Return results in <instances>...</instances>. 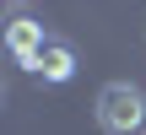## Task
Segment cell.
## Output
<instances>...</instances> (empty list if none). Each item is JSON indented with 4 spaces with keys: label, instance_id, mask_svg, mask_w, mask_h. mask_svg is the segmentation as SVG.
Listing matches in <instances>:
<instances>
[{
    "label": "cell",
    "instance_id": "obj_4",
    "mask_svg": "<svg viewBox=\"0 0 146 135\" xmlns=\"http://www.w3.org/2000/svg\"><path fill=\"white\" fill-rule=\"evenodd\" d=\"M0 97H5V87H0Z\"/></svg>",
    "mask_w": 146,
    "mask_h": 135
},
{
    "label": "cell",
    "instance_id": "obj_2",
    "mask_svg": "<svg viewBox=\"0 0 146 135\" xmlns=\"http://www.w3.org/2000/svg\"><path fill=\"white\" fill-rule=\"evenodd\" d=\"M43 43H49V38H43V22H38V16H5V22H0V49H5L16 65H27Z\"/></svg>",
    "mask_w": 146,
    "mask_h": 135
},
{
    "label": "cell",
    "instance_id": "obj_5",
    "mask_svg": "<svg viewBox=\"0 0 146 135\" xmlns=\"http://www.w3.org/2000/svg\"><path fill=\"white\" fill-rule=\"evenodd\" d=\"M11 5H22V0H11Z\"/></svg>",
    "mask_w": 146,
    "mask_h": 135
},
{
    "label": "cell",
    "instance_id": "obj_1",
    "mask_svg": "<svg viewBox=\"0 0 146 135\" xmlns=\"http://www.w3.org/2000/svg\"><path fill=\"white\" fill-rule=\"evenodd\" d=\"M98 124L108 135H135L146 130V92L141 87H130V81H108L103 92H98Z\"/></svg>",
    "mask_w": 146,
    "mask_h": 135
},
{
    "label": "cell",
    "instance_id": "obj_3",
    "mask_svg": "<svg viewBox=\"0 0 146 135\" xmlns=\"http://www.w3.org/2000/svg\"><path fill=\"white\" fill-rule=\"evenodd\" d=\"M27 70H33L38 81H54V87H60V81H70V76H76V49H70V43H60V38H49V43L27 60Z\"/></svg>",
    "mask_w": 146,
    "mask_h": 135
}]
</instances>
